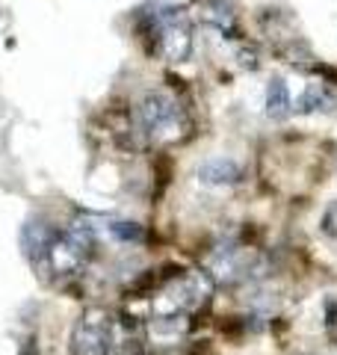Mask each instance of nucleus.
<instances>
[{
    "mask_svg": "<svg viewBox=\"0 0 337 355\" xmlns=\"http://www.w3.org/2000/svg\"><path fill=\"white\" fill-rule=\"evenodd\" d=\"M148 21V36L157 42L154 48L163 53L168 62H187L193 53V24L184 15V9L157 3L154 12L145 15Z\"/></svg>",
    "mask_w": 337,
    "mask_h": 355,
    "instance_id": "f257e3e1",
    "label": "nucleus"
},
{
    "mask_svg": "<svg viewBox=\"0 0 337 355\" xmlns=\"http://www.w3.org/2000/svg\"><path fill=\"white\" fill-rule=\"evenodd\" d=\"M210 291H213V279L207 272H196V270L178 272V279L157 293L154 314L157 317H187L207 302Z\"/></svg>",
    "mask_w": 337,
    "mask_h": 355,
    "instance_id": "f03ea898",
    "label": "nucleus"
},
{
    "mask_svg": "<svg viewBox=\"0 0 337 355\" xmlns=\"http://www.w3.org/2000/svg\"><path fill=\"white\" fill-rule=\"evenodd\" d=\"M139 121L151 139H178V133H181V107L163 89H151L139 104Z\"/></svg>",
    "mask_w": 337,
    "mask_h": 355,
    "instance_id": "7ed1b4c3",
    "label": "nucleus"
},
{
    "mask_svg": "<svg viewBox=\"0 0 337 355\" xmlns=\"http://www.w3.org/2000/svg\"><path fill=\"white\" fill-rule=\"evenodd\" d=\"M112 317L104 308H89L71 331V355H110Z\"/></svg>",
    "mask_w": 337,
    "mask_h": 355,
    "instance_id": "20e7f679",
    "label": "nucleus"
},
{
    "mask_svg": "<svg viewBox=\"0 0 337 355\" xmlns=\"http://www.w3.org/2000/svg\"><path fill=\"white\" fill-rule=\"evenodd\" d=\"M53 237H56V231L51 225H44L42 219H30L27 225L21 228V249H24V254L33 263H39V261H44V254H48Z\"/></svg>",
    "mask_w": 337,
    "mask_h": 355,
    "instance_id": "39448f33",
    "label": "nucleus"
},
{
    "mask_svg": "<svg viewBox=\"0 0 337 355\" xmlns=\"http://www.w3.org/2000/svg\"><path fill=\"white\" fill-rule=\"evenodd\" d=\"M243 178V169L231 157H210L198 166V181L205 187H231Z\"/></svg>",
    "mask_w": 337,
    "mask_h": 355,
    "instance_id": "423d86ee",
    "label": "nucleus"
},
{
    "mask_svg": "<svg viewBox=\"0 0 337 355\" xmlns=\"http://www.w3.org/2000/svg\"><path fill=\"white\" fill-rule=\"evenodd\" d=\"M290 113H293L290 89H287V83L281 80V77H275V80H269V86H266V116L281 121V119H287Z\"/></svg>",
    "mask_w": 337,
    "mask_h": 355,
    "instance_id": "0eeeda50",
    "label": "nucleus"
},
{
    "mask_svg": "<svg viewBox=\"0 0 337 355\" xmlns=\"http://www.w3.org/2000/svg\"><path fill=\"white\" fill-rule=\"evenodd\" d=\"M329 104H334V98L325 92L320 83H313V86L305 89V95L299 98L296 110H299V113H313V110H329Z\"/></svg>",
    "mask_w": 337,
    "mask_h": 355,
    "instance_id": "6e6552de",
    "label": "nucleus"
},
{
    "mask_svg": "<svg viewBox=\"0 0 337 355\" xmlns=\"http://www.w3.org/2000/svg\"><path fill=\"white\" fill-rule=\"evenodd\" d=\"M112 237L121 240V243H142V225H137V222H112L110 225Z\"/></svg>",
    "mask_w": 337,
    "mask_h": 355,
    "instance_id": "1a4fd4ad",
    "label": "nucleus"
},
{
    "mask_svg": "<svg viewBox=\"0 0 337 355\" xmlns=\"http://www.w3.org/2000/svg\"><path fill=\"white\" fill-rule=\"evenodd\" d=\"M207 21H210V24H216L222 33H234V15H231V9H228V6H222V3L210 6Z\"/></svg>",
    "mask_w": 337,
    "mask_h": 355,
    "instance_id": "9d476101",
    "label": "nucleus"
}]
</instances>
